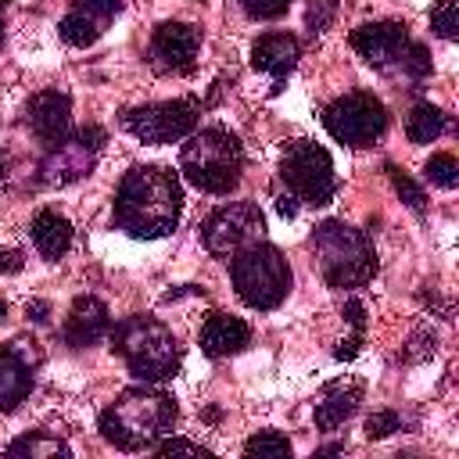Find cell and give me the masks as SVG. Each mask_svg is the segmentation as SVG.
Wrapping results in <instances>:
<instances>
[{
    "mask_svg": "<svg viewBox=\"0 0 459 459\" xmlns=\"http://www.w3.org/2000/svg\"><path fill=\"white\" fill-rule=\"evenodd\" d=\"M183 186L165 165H133L115 194V226L136 240L169 237L179 226Z\"/></svg>",
    "mask_w": 459,
    "mask_h": 459,
    "instance_id": "cell-1",
    "label": "cell"
},
{
    "mask_svg": "<svg viewBox=\"0 0 459 459\" xmlns=\"http://www.w3.org/2000/svg\"><path fill=\"white\" fill-rule=\"evenodd\" d=\"M179 409L176 402L158 387H129L122 391L97 420L100 437L122 452H143L154 448L158 437H165L176 423Z\"/></svg>",
    "mask_w": 459,
    "mask_h": 459,
    "instance_id": "cell-2",
    "label": "cell"
},
{
    "mask_svg": "<svg viewBox=\"0 0 459 459\" xmlns=\"http://www.w3.org/2000/svg\"><path fill=\"white\" fill-rule=\"evenodd\" d=\"M111 351L143 384H161L179 369V341L154 316H126L111 330Z\"/></svg>",
    "mask_w": 459,
    "mask_h": 459,
    "instance_id": "cell-3",
    "label": "cell"
},
{
    "mask_svg": "<svg viewBox=\"0 0 459 459\" xmlns=\"http://www.w3.org/2000/svg\"><path fill=\"white\" fill-rule=\"evenodd\" d=\"M179 172L204 194H230L240 183L244 172V147L240 140L222 129L208 126L201 133H190L183 151H179Z\"/></svg>",
    "mask_w": 459,
    "mask_h": 459,
    "instance_id": "cell-4",
    "label": "cell"
},
{
    "mask_svg": "<svg viewBox=\"0 0 459 459\" xmlns=\"http://www.w3.org/2000/svg\"><path fill=\"white\" fill-rule=\"evenodd\" d=\"M312 251H316L323 280L337 290L362 287L377 273V255H373L369 237L348 222H337V219L319 222L312 230Z\"/></svg>",
    "mask_w": 459,
    "mask_h": 459,
    "instance_id": "cell-5",
    "label": "cell"
},
{
    "mask_svg": "<svg viewBox=\"0 0 459 459\" xmlns=\"http://www.w3.org/2000/svg\"><path fill=\"white\" fill-rule=\"evenodd\" d=\"M230 280H233V290L237 298L255 308V312H273L283 305V298L290 294V283H294V273L283 258L280 247L273 244H251L244 251L233 255V265H230Z\"/></svg>",
    "mask_w": 459,
    "mask_h": 459,
    "instance_id": "cell-6",
    "label": "cell"
},
{
    "mask_svg": "<svg viewBox=\"0 0 459 459\" xmlns=\"http://www.w3.org/2000/svg\"><path fill=\"white\" fill-rule=\"evenodd\" d=\"M280 179L287 183V194L301 204H330L333 190H337V172H333V158L326 154V147L312 143V140H294L283 151L280 161Z\"/></svg>",
    "mask_w": 459,
    "mask_h": 459,
    "instance_id": "cell-7",
    "label": "cell"
},
{
    "mask_svg": "<svg viewBox=\"0 0 459 459\" xmlns=\"http://www.w3.org/2000/svg\"><path fill=\"white\" fill-rule=\"evenodd\" d=\"M262 233H265V215L255 201H230L201 222L204 251L215 258H233L237 251L258 244Z\"/></svg>",
    "mask_w": 459,
    "mask_h": 459,
    "instance_id": "cell-8",
    "label": "cell"
},
{
    "mask_svg": "<svg viewBox=\"0 0 459 459\" xmlns=\"http://www.w3.org/2000/svg\"><path fill=\"white\" fill-rule=\"evenodd\" d=\"M323 126L337 143L369 147L387 129V108L373 93H344L323 108Z\"/></svg>",
    "mask_w": 459,
    "mask_h": 459,
    "instance_id": "cell-9",
    "label": "cell"
},
{
    "mask_svg": "<svg viewBox=\"0 0 459 459\" xmlns=\"http://www.w3.org/2000/svg\"><path fill=\"white\" fill-rule=\"evenodd\" d=\"M104 129L86 126L75 136L68 133L61 143H50V154L39 161V183L43 186H68L93 172L100 151H104Z\"/></svg>",
    "mask_w": 459,
    "mask_h": 459,
    "instance_id": "cell-10",
    "label": "cell"
},
{
    "mask_svg": "<svg viewBox=\"0 0 459 459\" xmlns=\"http://www.w3.org/2000/svg\"><path fill=\"white\" fill-rule=\"evenodd\" d=\"M122 126L143 143H176L197 129V108L190 100H158L122 111Z\"/></svg>",
    "mask_w": 459,
    "mask_h": 459,
    "instance_id": "cell-11",
    "label": "cell"
},
{
    "mask_svg": "<svg viewBox=\"0 0 459 459\" xmlns=\"http://www.w3.org/2000/svg\"><path fill=\"white\" fill-rule=\"evenodd\" d=\"M201 50V29L190 22H161L151 32L147 61L161 75H179L194 68V57Z\"/></svg>",
    "mask_w": 459,
    "mask_h": 459,
    "instance_id": "cell-12",
    "label": "cell"
},
{
    "mask_svg": "<svg viewBox=\"0 0 459 459\" xmlns=\"http://www.w3.org/2000/svg\"><path fill=\"white\" fill-rule=\"evenodd\" d=\"M351 47L373 68H391L405 54L409 32H405L402 22H366V25L351 29Z\"/></svg>",
    "mask_w": 459,
    "mask_h": 459,
    "instance_id": "cell-13",
    "label": "cell"
},
{
    "mask_svg": "<svg viewBox=\"0 0 459 459\" xmlns=\"http://www.w3.org/2000/svg\"><path fill=\"white\" fill-rule=\"evenodd\" d=\"M25 118L43 143H61L72 133V97L61 90H43L29 100Z\"/></svg>",
    "mask_w": 459,
    "mask_h": 459,
    "instance_id": "cell-14",
    "label": "cell"
},
{
    "mask_svg": "<svg viewBox=\"0 0 459 459\" xmlns=\"http://www.w3.org/2000/svg\"><path fill=\"white\" fill-rule=\"evenodd\" d=\"M32 362L25 341L0 344V412H14L32 391Z\"/></svg>",
    "mask_w": 459,
    "mask_h": 459,
    "instance_id": "cell-15",
    "label": "cell"
},
{
    "mask_svg": "<svg viewBox=\"0 0 459 459\" xmlns=\"http://www.w3.org/2000/svg\"><path fill=\"white\" fill-rule=\"evenodd\" d=\"M61 333H65V341L72 348L97 344L100 337L111 333V312H108V305L100 298H93V294H79L72 301V308H68V319H65V330Z\"/></svg>",
    "mask_w": 459,
    "mask_h": 459,
    "instance_id": "cell-16",
    "label": "cell"
},
{
    "mask_svg": "<svg viewBox=\"0 0 459 459\" xmlns=\"http://www.w3.org/2000/svg\"><path fill=\"white\" fill-rule=\"evenodd\" d=\"M201 351L208 359H226V355H237L251 344V326L240 319V316H230V312H212L204 323H201Z\"/></svg>",
    "mask_w": 459,
    "mask_h": 459,
    "instance_id": "cell-17",
    "label": "cell"
},
{
    "mask_svg": "<svg viewBox=\"0 0 459 459\" xmlns=\"http://www.w3.org/2000/svg\"><path fill=\"white\" fill-rule=\"evenodd\" d=\"M298 57H301V43H298V36H290V32H265V36H258L255 47H251V65H255L258 72L273 75L276 82L294 72Z\"/></svg>",
    "mask_w": 459,
    "mask_h": 459,
    "instance_id": "cell-18",
    "label": "cell"
},
{
    "mask_svg": "<svg viewBox=\"0 0 459 459\" xmlns=\"http://www.w3.org/2000/svg\"><path fill=\"white\" fill-rule=\"evenodd\" d=\"M362 402V384L359 380H333L319 391L316 398V427L319 430H337Z\"/></svg>",
    "mask_w": 459,
    "mask_h": 459,
    "instance_id": "cell-19",
    "label": "cell"
},
{
    "mask_svg": "<svg viewBox=\"0 0 459 459\" xmlns=\"http://www.w3.org/2000/svg\"><path fill=\"white\" fill-rule=\"evenodd\" d=\"M32 244L36 251L47 258V262H57L68 247H72V222L65 215H57L54 208H43L36 219H32Z\"/></svg>",
    "mask_w": 459,
    "mask_h": 459,
    "instance_id": "cell-20",
    "label": "cell"
},
{
    "mask_svg": "<svg viewBox=\"0 0 459 459\" xmlns=\"http://www.w3.org/2000/svg\"><path fill=\"white\" fill-rule=\"evenodd\" d=\"M445 129H448V115L441 108H434V104H416L405 115V136L412 143H434Z\"/></svg>",
    "mask_w": 459,
    "mask_h": 459,
    "instance_id": "cell-21",
    "label": "cell"
},
{
    "mask_svg": "<svg viewBox=\"0 0 459 459\" xmlns=\"http://www.w3.org/2000/svg\"><path fill=\"white\" fill-rule=\"evenodd\" d=\"M7 455H11V459H14V455H25V459H50V455H72V448H68L61 437L47 434V430H29V434H22V437H14V441L7 445Z\"/></svg>",
    "mask_w": 459,
    "mask_h": 459,
    "instance_id": "cell-22",
    "label": "cell"
},
{
    "mask_svg": "<svg viewBox=\"0 0 459 459\" xmlns=\"http://www.w3.org/2000/svg\"><path fill=\"white\" fill-rule=\"evenodd\" d=\"M244 455H247V459H258V455H262V459H265V455H269V459H283V455H290V441H287L280 430H258L255 437L244 441Z\"/></svg>",
    "mask_w": 459,
    "mask_h": 459,
    "instance_id": "cell-23",
    "label": "cell"
},
{
    "mask_svg": "<svg viewBox=\"0 0 459 459\" xmlns=\"http://www.w3.org/2000/svg\"><path fill=\"white\" fill-rule=\"evenodd\" d=\"M72 14H79V18H86V22H93L100 32L108 29V22L122 11V0H72V7H68Z\"/></svg>",
    "mask_w": 459,
    "mask_h": 459,
    "instance_id": "cell-24",
    "label": "cell"
},
{
    "mask_svg": "<svg viewBox=\"0 0 459 459\" xmlns=\"http://www.w3.org/2000/svg\"><path fill=\"white\" fill-rule=\"evenodd\" d=\"M423 176H427L434 186L452 190V186H459V161H455L452 154H430V161L423 165Z\"/></svg>",
    "mask_w": 459,
    "mask_h": 459,
    "instance_id": "cell-25",
    "label": "cell"
},
{
    "mask_svg": "<svg viewBox=\"0 0 459 459\" xmlns=\"http://www.w3.org/2000/svg\"><path fill=\"white\" fill-rule=\"evenodd\" d=\"M430 29L441 39H455L459 36V0H434V7H430Z\"/></svg>",
    "mask_w": 459,
    "mask_h": 459,
    "instance_id": "cell-26",
    "label": "cell"
},
{
    "mask_svg": "<svg viewBox=\"0 0 459 459\" xmlns=\"http://www.w3.org/2000/svg\"><path fill=\"white\" fill-rule=\"evenodd\" d=\"M398 68H402L409 79H416V82H420V79H427V75H430V54H427V47L409 39L405 54L398 57Z\"/></svg>",
    "mask_w": 459,
    "mask_h": 459,
    "instance_id": "cell-27",
    "label": "cell"
},
{
    "mask_svg": "<svg viewBox=\"0 0 459 459\" xmlns=\"http://www.w3.org/2000/svg\"><path fill=\"white\" fill-rule=\"evenodd\" d=\"M387 176H391V183H394V194L412 208V212H423V204H427V197H423V190L402 172V169H394V165H387Z\"/></svg>",
    "mask_w": 459,
    "mask_h": 459,
    "instance_id": "cell-28",
    "label": "cell"
},
{
    "mask_svg": "<svg viewBox=\"0 0 459 459\" xmlns=\"http://www.w3.org/2000/svg\"><path fill=\"white\" fill-rule=\"evenodd\" d=\"M394 430H402V416H398L394 409H377V412L366 420V437H369V441H380V437H387V434H394Z\"/></svg>",
    "mask_w": 459,
    "mask_h": 459,
    "instance_id": "cell-29",
    "label": "cell"
},
{
    "mask_svg": "<svg viewBox=\"0 0 459 459\" xmlns=\"http://www.w3.org/2000/svg\"><path fill=\"white\" fill-rule=\"evenodd\" d=\"M154 452L158 455H194V459H208L212 455L204 445H194L186 437H158L154 441Z\"/></svg>",
    "mask_w": 459,
    "mask_h": 459,
    "instance_id": "cell-30",
    "label": "cell"
},
{
    "mask_svg": "<svg viewBox=\"0 0 459 459\" xmlns=\"http://www.w3.org/2000/svg\"><path fill=\"white\" fill-rule=\"evenodd\" d=\"M240 7H244L251 18H258V22H269V18H280V14H287L290 0H240Z\"/></svg>",
    "mask_w": 459,
    "mask_h": 459,
    "instance_id": "cell-31",
    "label": "cell"
},
{
    "mask_svg": "<svg viewBox=\"0 0 459 459\" xmlns=\"http://www.w3.org/2000/svg\"><path fill=\"white\" fill-rule=\"evenodd\" d=\"M333 0H308V29L312 32H319V29H326L330 25V18H333Z\"/></svg>",
    "mask_w": 459,
    "mask_h": 459,
    "instance_id": "cell-32",
    "label": "cell"
},
{
    "mask_svg": "<svg viewBox=\"0 0 459 459\" xmlns=\"http://www.w3.org/2000/svg\"><path fill=\"white\" fill-rule=\"evenodd\" d=\"M25 316H29L32 323H47V319H50V305H47L43 298H32V301L25 305Z\"/></svg>",
    "mask_w": 459,
    "mask_h": 459,
    "instance_id": "cell-33",
    "label": "cell"
},
{
    "mask_svg": "<svg viewBox=\"0 0 459 459\" xmlns=\"http://www.w3.org/2000/svg\"><path fill=\"white\" fill-rule=\"evenodd\" d=\"M344 319H348L355 330H362V326H366V308H362V301H348V305H344Z\"/></svg>",
    "mask_w": 459,
    "mask_h": 459,
    "instance_id": "cell-34",
    "label": "cell"
},
{
    "mask_svg": "<svg viewBox=\"0 0 459 459\" xmlns=\"http://www.w3.org/2000/svg\"><path fill=\"white\" fill-rule=\"evenodd\" d=\"M22 269V251L0 247V273H18Z\"/></svg>",
    "mask_w": 459,
    "mask_h": 459,
    "instance_id": "cell-35",
    "label": "cell"
},
{
    "mask_svg": "<svg viewBox=\"0 0 459 459\" xmlns=\"http://www.w3.org/2000/svg\"><path fill=\"white\" fill-rule=\"evenodd\" d=\"M359 344H362V333H355V337H348V341H341V348H337L333 355H337L341 362H344V359H355V355H359Z\"/></svg>",
    "mask_w": 459,
    "mask_h": 459,
    "instance_id": "cell-36",
    "label": "cell"
},
{
    "mask_svg": "<svg viewBox=\"0 0 459 459\" xmlns=\"http://www.w3.org/2000/svg\"><path fill=\"white\" fill-rule=\"evenodd\" d=\"M276 208H280L283 219H294V215H298V201H294L290 194H276Z\"/></svg>",
    "mask_w": 459,
    "mask_h": 459,
    "instance_id": "cell-37",
    "label": "cell"
},
{
    "mask_svg": "<svg viewBox=\"0 0 459 459\" xmlns=\"http://www.w3.org/2000/svg\"><path fill=\"white\" fill-rule=\"evenodd\" d=\"M7 179H11V154L0 151V186H7Z\"/></svg>",
    "mask_w": 459,
    "mask_h": 459,
    "instance_id": "cell-38",
    "label": "cell"
},
{
    "mask_svg": "<svg viewBox=\"0 0 459 459\" xmlns=\"http://www.w3.org/2000/svg\"><path fill=\"white\" fill-rule=\"evenodd\" d=\"M333 452H344V445H326V448H319L316 455H333Z\"/></svg>",
    "mask_w": 459,
    "mask_h": 459,
    "instance_id": "cell-39",
    "label": "cell"
},
{
    "mask_svg": "<svg viewBox=\"0 0 459 459\" xmlns=\"http://www.w3.org/2000/svg\"><path fill=\"white\" fill-rule=\"evenodd\" d=\"M4 312H7V305H4V301H0V316H4Z\"/></svg>",
    "mask_w": 459,
    "mask_h": 459,
    "instance_id": "cell-40",
    "label": "cell"
},
{
    "mask_svg": "<svg viewBox=\"0 0 459 459\" xmlns=\"http://www.w3.org/2000/svg\"><path fill=\"white\" fill-rule=\"evenodd\" d=\"M4 7H7V0H0V14H4Z\"/></svg>",
    "mask_w": 459,
    "mask_h": 459,
    "instance_id": "cell-41",
    "label": "cell"
},
{
    "mask_svg": "<svg viewBox=\"0 0 459 459\" xmlns=\"http://www.w3.org/2000/svg\"><path fill=\"white\" fill-rule=\"evenodd\" d=\"M0 43H4V25H0Z\"/></svg>",
    "mask_w": 459,
    "mask_h": 459,
    "instance_id": "cell-42",
    "label": "cell"
}]
</instances>
